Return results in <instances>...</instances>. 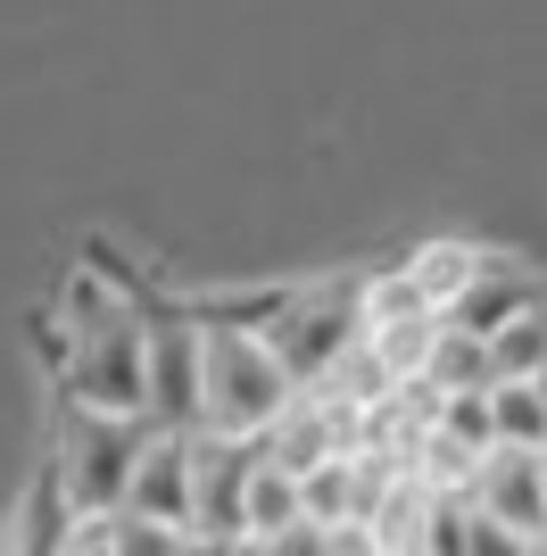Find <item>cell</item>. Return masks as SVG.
<instances>
[{"label": "cell", "instance_id": "obj_6", "mask_svg": "<svg viewBox=\"0 0 547 556\" xmlns=\"http://www.w3.org/2000/svg\"><path fill=\"white\" fill-rule=\"evenodd\" d=\"M465 498H473L481 515L514 523V532L547 540V448H489Z\"/></svg>", "mask_w": 547, "mask_h": 556}, {"label": "cell", "instance_id": "obj_5", "mask_svg": "<svg viewBox=\"0 0 547 556\" xmlns=\"http://www.w3.org/2000/svg\"><path fill=\"white\" fill-rule=\"evenodd\" d=\"M191 457H200L191 532H200V540H241V532H250V473H257V457H266V441L200 424V432H191Z\"/></svg>", "mask_w": 547, "mask_h": 556}, {"label": "cell", "instance_id": "obj_7", "mask_svg": "<svg viewBox=\"0 0 547 556\" xmlns=\"http://www.w3.org/2000/svg\"><path fill=\"white\" fill-rule=\"evenodd\" d=\"M191 498H200V457H191V432L175 424H150L141 441V465H133V515H158V523H182L191 532Z\"/></svg>", "mask_w": 547, "mask_h": 556}, {"label": "cell", "instance_id": "obj_20", "mask_svg": "<svg viewBox=\"0 0 547 556\" xmlns=\"http://www.w3.org/2000/svg\"><path fill=\"white\" fill-rule=\"evenodd\" d=\"M531 382H539V399H547V366H539V374H531Z\"/></svg>", "mask_w": 547, "mask_h": 556}, {"label": "cell", "instance_id": "obj_10", "mask_svg": "<svg viewBox=\"0 0 547 556\" xmlns=\"http://www.w3.org/2000/svg\"><path fill=\"white\" fill-rule=\"evenodd\" d=\"M423 382L432 391H498V349H489V332L473 325H440V349H432V366H423Z\"/></svg>", "mask_w": 547, "mask_h": 556}, {"label": "cell", "instance_id": "obj_21", "mask_svg": "<svg viewBox=\"0 0 547 556\" xmlns=\"http://www.w3.org/2000/svg\"><path fill=\"white\" fill-rule=\"evenodd\" d=\"M531 556H547V540H539V548H531Z\"/></svg>", "mask_w": 547, "mask_h": 556}, {"label": "cell", "instance_id": "obj_4", "mask_svg": "<svg viewBox=\"0 0 547 556\" xmlns=\"http://www.w3.org/2000/svg\"><path fill=\"white\" fill-rule=\"evenodd\" d=\"M200 366H207L200 300H175V291H158V282H150V424L200 432V416H207Z\"/></svg>", "mask_w": 547, "mask_h": 556}, {"label": "cell", "instance_id": "obj_16", "mask_svg": "<svg viewBox=\"0 0 547 556\" xmlns=\"http://www.w3.org/2000/svg\"><path fill=\"white\" fill-rule=\"evenodd\" d=\"M266 548L274 556H341V532H332V523H291V532H274Z\"/></svg>", "mask_w": 547, "mask_h": 556}, {"label": "cell", "instance_id": "obj_2", "mask_svg": "<svg viewBox=\"0 0 547 556\" xmlns=\"http://www.w3.org/2000/svg\"><path fill=\"white\" fill-rule=\"evenodd\" d=\"M141 441H150V424H141V416H109V407L59 399V416H50V473H59V490H67L75 523L116 515L125 498H133Z\"/></svg>", "mask_w": 547, "mask_h": 556}, {"label": "cell", "instance_id": "obj_11", "mask_svg": "<svg viewBox=\"0 0 547 556\" xmlns=\"http://www.w3.org/2000/svg\"><path fill=\"white\" fill-rule=\"evenodd\" d=\"M291 523H307V473L257 457V473H250V532L274 540V532H291Z\"/></svg>", "mask_w": 547, "mask_h": 556}, {"label": "cell", "instance_id": "obj_1", "mask_svg": "<svg viewBox=\"0 0 547 556\" xmlns=\"http://www.w3.org/2000/svg\"><path fill=\"white\" fill-rule=\"evenodd\" d=\"M200 325H207V366H200V391H207V416L216 432H274V416L298 399V374L274 357V341L241 316L232 300H200Z\"/></svg>", "mask_w": 547, "mask_h": 556}, {"label": "cell", "instance_id": "obj_14", "mask_svg": "<svg viewBox=\"0 0 547 556\" xmlns=\"http://www.w3.org/2000/svg\"><path fill=\"white\" fill-rule=\"evenodd\" d=\"M182 523H158V515H133V507H116L109 515V548L116 556H182Z\"/></svg>", "mask_w": 547, "mask_h": 556}, {"label": "cell", "instance_id": "obj_19", "mask_svg": "<svg viewBox=\"0 0 547 556\" xmlns=\"http://www.w3.org/2000/svg\"><path fill=\"white\" fill-rule=\"evenodd\" d=\"M182 556H216V540H200V532H191V540H182Z\"/></svg>", "mask_w": 547, "mask_h": 556}, {"label": "cell", "instance_id": "obj_8", "mask_svg": "<svg viewBox=\"0 0 547 556\" xmlns=\"http://www.w3.org/2000/svg\"><path fill=\"white\" fill-rule=\"evenodd\" d=\"M489 257H498V250H481V241H456V232H448V241H415V250H407V275H415V291H423L440 316H456V300L481 282Z\"/></svg>", "mask_w": 547, "mask_h": 556}, {"label": "cell", "instance_id": "obj_15", "mask_svg": "<svg viewBox=\"0 0 547 556\" xmlns=\"http://www.w3.org/2000/svg\"><path fill=\"white\" fill-rule=\"evenodd\" d=\"M539 540L531 532H514V523H498V515H481L473 507V532H465V556H531Z\"/></svg>", "mask_w": 547, "mask_h": 556}, {"label": "cell", "instance_id": "obj_17", "mask_svg": "<svg viewBox=\"0 0 547 556\" xmlns=\"http://www.w3.org/2000/svg\"><path fill=\"white\" fill-rule=\"evenodd\" d=\"M59 556H116V548H109V515L75 523V532H67V548H59Z\"/></svg>", "mask_w": 547, "mask_h": 556}, {"label": "cell", "instance_id": "obj_13", "mask_svg": "<svg viewBox=\"0 0 547 556\" xmlns=\"http://www.w3.org/2000/svg\"><path fill=\"white\" fill-rule=\"evenodd\" d=\"M489 349H498V382H531V374L547 366V300H531Z\"/></svg>", "mask_w": 547, "mask_h": 556}, {"label": "cell", "instance_id": "obj_18", "mask_svg": "<svg viewBox=\"0 0 547 556\" xmlns=\"http://www.w3.org/2000/svg\"><path fill=\"white\" fill-rule=\"evenodd\" d=\"M216 556H274V548L257 532H241V540H216Z\"/></svg>", "mask_w": 547, "mask_h": 556}, {"label": "cell", "instance_id": "obj_9", "mask_svg": "<svg viewBox=\"0 0 547 556\" xmlns=\"http://www.w3.org/2000/svg\"><path fill=\"white\" fill-rule=\"evenodd\" d=\"M531 300H547V282H531L523 266L489 257V266H481V282L465 291V300H456V325H473V332H489V341H498V332L514 325V316H523Z\"/></svg>", "mask_w": 547, "mask_h": 556}, {"label": "cell", "instance_id": "obj_12", "mask_svg": "<svg viewBox=\"0 0 547 556\" xmlns=\"http://www.w3.org/2000/svg\"><path fill=\"white\" fill-rule=\"evenodd\" d=\"M489 407H498V448H547V399H539V382H498Z\"/></svg>", "mask_w": 547, "mask_h": 556}, {"label": "cell", "instance_id": "obj_3", "mask_svg": "<svg viewBox=\"0 0 547 556\" xmlns=\"http://www.w3.org/2000/svg\"><path fill=\"white\" fill-rule=\"evenodd\" d=\"M257 332L274 341V357L298 374V391H316L323 374L341 366L365 341V282H316V291H250L232 300Z\"/></svg>", "mask_w": 547, "mask_h": 556}]
</instances>
